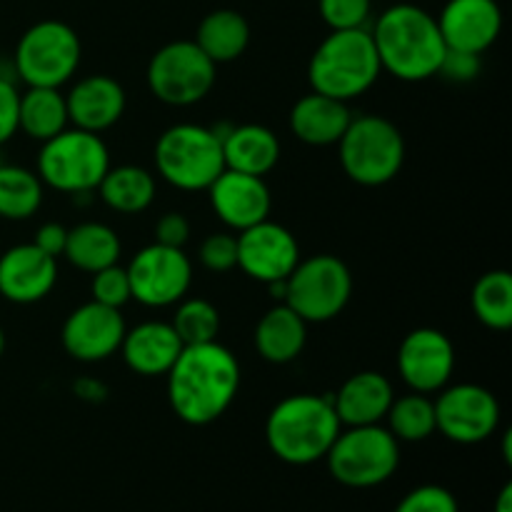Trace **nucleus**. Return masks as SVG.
Returning <instances> with one entry per match:
<instances>
[{
  "instance_id": "obj_38",
  "label": "nucleus",
  "mask_w": 512,
  "mask_h": 512,
  "mask_svg": "<svg viewBox=\"0 0 512 512\" xmlns=\"http://www.w3.org/2000/svg\"><path fill=\"white\" fill-rule=\"evenodd\" d=\"M18 105V88L13 85V80L0 75V145L8 143L18 133Z\"/></svg>"
},
{
  "instance_id": "obj_3",
  "label": "nucleus",
  "mask_w": 512,
  "mask_h": 512,
  "mask_svg": "<svg viewBox=\"0 0 512 512\" xmlns=\"http://www.w3.org/2000/svg\"><path fill=\"white\" fill-rule=\"evenodd\" d=\"M343 430L333 408V395L298 393L280 400L265 420L270 453L288 465H313L325 460Z\"/></svg>"
},
{
  "instance_id": "obj_18",
  "label": "nucleus",
  "mask_w": 512,
  "mask_h": 512,
  "mask_svg": "<svg viewBox=\"0 0 512 512\" xmlns=\"http://www.w3.org/2000/svg\"><path fill=\"white\" fill-rule=\"evenodd\" d=\"M215 215L235 233L270 218L273 195L265 178L225 168L208 188Z\"/></svg>"
},
{
  "instance_id": "obj_32",
  "label": "nucleus",
  "mask_w": 512,
  "mask_h": 512,
  "mask_svg": "<svg viewBox=\"0 0 512 512\" xmlns=\"http://www.w3.org/2000/svg\"><path fill=\"white\" fill-rule=\"evenodd\" d=\"M385 428L393 433L398 443H423L435 433V405L428 395L413 393L403 398H393Z\"/></svg>"
},
{
  "instance_id": "obj_28",
  "label": "nucleus",
  "mask_w": 512,
  "mask_h": 512,
  "mask_svg": "<svg viewBox=\"0 0 512 512\" xmlns=\"http://www.w3.org/2000/svg\"><path fill=\"white\" fill-rule=\"evenodd\" d=\"M123 245L118 233L105 223H80L68 230V243H65V258L83 273H98L108 265L118 263Z\"/></svg>"
},
{
  "instance_id": "obj_6",
  "label": "nucleus",
  "mask_w": 512,
  "mask_h": 512,
  "mask_svg": "<svg viewBox=\"0 0 512 512\" xmlns=\"http://www.w3.org/2000/svg\"><path fill=\"white\" fill-rule=\"evenodd\" d=\"M343 173L363 188H380L400 173L405 163V138L393 120L360 115L350 120L338 140Z\"/></svg>"
},
{
  "instance_id": "obj_43",
  "label": "nucleus",
  "mask_w": 512,
  "mask_h": 512,
  "mask_svg": "<svg viewBox=\"0 0 512 512\" xmlns=\"http://www.w3.org/2000/svg\"><path fill=\"white\" fill-rule=\"evenodd\" d=\"M493 512H512V483H505L503 490L495 498Z\"/></svg>"
},
{
  "instance_id": "obj_22",
  "label": "nucleus",
  "mask_w": 512,
  "mask_h": 512,
  "mask_svg": "<svg viewBox=\"0 0 512 512\" xmlns=\"http://www.w3.org/2000/svg\"><path fill=\"white\" fill-rule=\"evenodd\" d=\"M183 348L185 345L180 343L173 325L163 320H148V323L135 325L133 330H125L123 343H120L125 365L143 378L168 375Z\"/></svg>"
},
{
  "instance_id": "obj_11",
  "label": "nucleus",
  "mask_w": 512,
  "mask_h": 512,
  "mask_svg": "<svg viewBox=\"0 0 512 512\" xmlns=\"http://www.w3.org/2000/svg\"><path fill=\"white\" fill-rule=\"evenodd\" d=\"M215 68L195 40H173L150 58L148 85L160 103L188 108L213 90Z\"/></svg>"
},
{
  "instance_id": "obj_7",
  "label": "nucleus",
  "mask_w": 512,
  "mask_h": 512,
  "mask_svg": "<svg viewBox=\"0 0 512 512\" xmlns=\"http://www.w3.org/2000/svg\"><path fill=\"white\" fill-rule=\"evenodd\" d=\"M330 475L353 490L388 483L400 465V443L383 425H355L340 430L325 455Z\"/></svg>"
},
{
  "instance_id": "obj_9",
  "label": "nucleus",
  "mask_w": 512,
  "mask_h": 512,
  "mask_svg": "<svg viewBox=\"0 0 512 512\" xmlns=\"http://www.w3.org/2000/svg\"><path fill=\"white\" fill-rule=\"evenodd\" d=\"M80 55V38L68 23L40 20L20 35L13 68L28 88H60L75 75Z\"/></svg>"
},
{
  "instance_id": "obj_26",
  "label": "nucleus",
  "mask_w": 512,
  "mask_h": 512,
  "mask_svg": "<svg viewBox=\"0 0 512 512\" xmlns=\"http://www.w3.org/2000/svg\"><path fill=\"white\" fill-rule=\"evenodd\" d=\"M195 45H198L215 65L233 63V60H238L250 45L248 20H245V15H240L238 10H213V13H208L200 20Z\"/></svg>"
},
{
  "instance_id": "obj_44",
  "label": "nucleus",
  "mask_w": 512,
  "mask_h": 512,
  "mask_svg": "<svg viewBox=\"0 0 512 512\" xmlns=\"http://www.w3.org/2000/svg\"><path fill=\"white\" fill-rule=\"evenodd\" d=\"M3 350H5V333L3 328H0V358H3Z\"/></svg>"
},
{
  "instance_id": "obj_35",
  "label": "nucleus",
  "mask_w": 512,
  "mask_h": 512,
  "mask_svg": "<svg viewBox=\"0 0 512 512\" xmlns=\"http://www.w3.org/2000/svg\"><path fill=\"white\" fill-rule=\"evenodd\" d=\"M393 512H460L458 498L443 485H420L410 490Z\"/></svg>"
},
{
  "instance_id": "obj_13",
  "label": "nucleus",
  "mask_w": 512,
  "mask_h": 512,
  "mask_svg": "<svg viewBox=\"0 0 512 512\" xmlns=\"http://www.w3.org/2000/svg\"><path fill=\"white\" fill-rule=\"evenodd\" d=\"M435 405V433L458 445H478L500 425V403L488 388L473 383L445 385Z\"/></svg>"
},
{
  "instance_id": "obj_1",
  "label": "nucleus",
  "mask_w": 512,
  "mask_h": 512,
  "mask_svg": "<svg viewBox=\"0 0 512 512\" xmlns=\"http://www.w3.org/2000/svg\"><path fill=\"white\" fill-rule=\"evenodd\" d=\"M240 388V363L218 340L185 345L168 370V400L183 423L203 428L233 405Z\"/></svg>"
},
{
  "instance_id": "obj_17",
  "label": "nucleus",
  "mask_w": 512,
  "mask_h": 512,
  "mask_svg": "<svg viewBox=\"0 0 512 512\" xmlns=\"http://www.w3.org/2000/svg\"><path fill=\"white\" fill-rule=\"evenodd\" d=\"M438 28L448 50L483 55L493 48L503 30V10L498 0H448Z\"/></svg>"
},
{
  "instance_id": "obj_4",
  "label": "nucleus",
  "mask_w": 512,
  "mask_h": 512,
  "mask_svg": "<svg viewBox=\"0 0 512 512\" xmlns=\"http://www.w3.org/2000/svg\"><path fill=\"white\" fill-rule=\"evenodd\" d=\"M380 73L383 68L368 28L330 30L308 65V80L315 93L343 103L368 93Z\"/></svg>"
},
{
  "instance_id": "obj_24",
  "label": "nucleus",
  "mask_w": 512,
  "mask_h": 512,
  "mask_svg": "<svg viewBox=\"0 0 512 512\" xmlns=\"http://www.w3.org/2000/svg\"><path fill=\"white\" fill-rule=\"evenodd\" d=\"M223 143V160L228 170L258 175L265 178L280 160V140L265 125H235L228 133L220 135Z\"/></svg>"
},
{
  "instance_id": "obj_29",
  "label": "nucleus",
  "mask_w": 512,
  "mask_h": 512,
  "mask_svg": "<svg viewBox=\"0 0 512 512\" xmlns=\"http://www.w3.org/2000/svg\"><path fill=\"white\" fill-rule=\"evenodd\" d=\"M68 103L60 88H28L20 93L18 130L28 138L50 140L68 128Z\"/></svg>"
},
{
  "instance_id": "obj_15",
  "label": "nucleus",
  "mask_w": 512,
  "mask_h": 512,
  "mask_svg": "<svg viewBox=\"0 0 512 512\" xmlns=\"http://www.w3.org/2000/svg\"><path fill=\"white\" fill-rule=\"evenodd\" d=\"M455 370V348L435 328H415L398 348V373L413 393L433 395L450 383Z\"/></svg>"
},
{
  "instance_id": "obj_34",
  "label": "nucleus",
  "mask_w": 512,
  "mask_h": 512,
  "mask_svg": "<svg viewBox=\"0 0 512 512\" xmlns=\"http://www.w3.org/2000/svg\"><path fill=\"white\" fill-rule=\"evenodd\" d=\"M90 293H93L95 303L120 310L130 300L128 270L120 268V265L115 263V265H108V268L98 270V273H93Z\"/></svg>"
},
{
  "instance_id": "obj_10",
  "label": "nucleus",
  "mask_w": 512,
  "mask_h": 512,
  "mask_svg": "<svg viewBox=\"0 0 512 512\" xmlns=\"http://www.w3.org/2000/svg\"><path fill=\"white\" fill-rule=\"evenodd\" d=\"M353 295V275L340 258L328 253L300 260L288 275L285 305L295 310L305 323H328L338 318Z\"/></svg>"
},
{
  "instance_id": "obj_12",
  "label": "nucleus",
  "mask_w": 512,
  "mask_h": 512,
  "mask_svg": "<svg viewBox=\"0 0 512 512\" xmlns=\"http://www.w3.org/2000/svg\"><path fill=\"white\" fill-rule=\"evenodd\" d=\"M130 298L148 308H168L188 295L193 265L183 248L150 243L133 255L128 268Z\"/></svg>"
},
{
  "instance_id": "obj_27",
  "label": "nucleus",
  "mask_w": 512,
  "mask_h": 512,
  "mask_svg": "<svg viewBox=\"0 0 512 512\" xmlns=\"http://www.w3.org/2000/svg\"><path fill=\"white\" fill-rule=\"evenodd\" d=\"M95 190L110 210L120 215H135L150 208L158 185L150 170L140 165H118V168H108Z\"/></svg>"
},
{
  "instance_id": "obj_5",
  "label": "nucleus",
  "mask_w": 512,
  "mask_h": 512,
  "mask_svg": "<svg viewBox=\"0 0 512 512\" xmlns=\"http://www.w3.org/2000/svg\"><path fill=\"white\" fill-rule=\"evenodd\" d=\"M155 170L178 190H208L225 170L218 130L195 123H178L163 130L155 143Z\"/></svg>"
},
{
  "instance_id": "obj_33",
  "label": "nucleus",
  "mask_w": 512,
  "mask_h": 512,
  "mask_svg": "<svg viewBox=\"0 0 512 512\" xmlns=\"http://www.w3.org/2000/svg\"><path fill=\"white\" fill-rule=\"evenodd\" d=\"M175 310L173 330L178 333L183 345H203L218 340L220 333V313L210 300L205 298H183Z\"/></svg>"
},
{
  "instance_id": "obj_40",
  "label": "nucleus",
  "mask_w": 512,
  "mask_h": 512,
  "mask_svg": "<svg viewBox=\"0 0 512 512\" xmlns=\"http://www.w3.org/2000/svg\"><path fill=\"white\" fill-rule=\"evenodd\" d=\"M440 73L450 80H458V83L473 80L475 75L480 73V55L460 53V50H448L443 58V65H440Z\"/></svg>"
},
{
  "instance_id": "obj_41",
  "label": "nucleus",
  "mask_w": 512,
  "mask_h": 512,
  "mask_svg": "<svg viewBox=\"0 0 512 512\" xmlns=\"http://www.w3.org/2000/svg\"><path fill=\"white\" fill-rule=\"evenodd\" d=\"M65 243H68V228H63L60 223L40 225L33 240V245H38L45 255H50L55 260L65 253Z\"/></svg>"
},
{
  "instance_id": "obj_25",
  "label": "nucleus",
  "mask_w": 512,
  "mask_h": 512,
  "mask_svg": "<svg viewBox=\"0 0 512 512\" xmlns=\"http://www.w3.org/2000/svg\"><path fill=\"white\" fill-rule=\"evenodd\" d=\"M308 343V323L290 305H273L255 328V348L265 363L288 365Z\"/></svg>"
},
{
  "instance_id": "obj_31",
  "label": "nucleus",
  "mask_w": 512,
  "mask_h": 512,
  "mask_svg": "<svg viewBox=\"0 0 512 512\" xmlns=\"http://www.w3.org/2000/svg\"><path fill=\"white\" fill-rule=\"evenodd\" d=\"M475 318L490 330H508L512 325V275L508 270H490L473 285Z\"/></svg>"
},
{
  "instance_id": "obj_30",
  "label": "nucleus",
  "mask_w": 512,
  "mask_h": 512,
  "mask_svg": "<svg viewBox=\"0 0 512 512\" xmlns=\"http://www.w3.org/2000/svg\"><path fill=\"white\" fill-rule=\"evenodd\" d=\"M43 205V180L20 165L0 163V218L28 220Z\"/></svg>"
},
{
  "instance_id": "obj_8",
  "label": "nucleus",
  "mask_w": 512,
  "mask_h": 512,
  "mask_svg": "<svg viewBox=\"0 0 512 512\" xmlns=\"http://www.w3.org/2000/svg\"><path fill=\"white\" fill-rule=\"evenodd\" d=\"M108 168V145L90 130L65 128L63 133L45 140L38 153V178L58 193H93Z\"/></svg>"
},
{
  "instance_id": "obj_20",
  "label": "nucleus",
  "mask_w": 512,
  "mask_h": 512,
  "mask_svg": "<svg viewBox=\"0 0 512 512\" xmlns=\"http://www.w3.org/2000/svg\"><path fill=\"white\" fill-rule=\"evenodd\" d=\"M65 103H68V120L73 128L100 135L123 118L125 90L110 75H88L70 88Z\"/></svg>"
},
{
  "instance_id": "obj_19",
  "label": "nucleus",
  "mask_w": 512,
  "mask_h": 512,
  "mask_svg": "<svg viewBox=\"0 0 512 512\" xmlns=\"http://www.w3.org/2000/svg\"><path fill=\"white\" fill-rule=\"evenodd\" d=\"M58 283V260L38 245H13L0 255V295L10 303L30 305L48 298Z\"/></svg>"
},
{
  "instance_id": "obj_39",
  "label": "nucleus",
  "mask_w": 512,
  "mask_h": 512,
  "mask_svg": "<svg viewBox=\"0 0 512 512\" xmlns=\"http://www.w3.org/2000/svg\"><path fill=\"white\" fill-rule=\"evenodd\" d=\"M190 238V223L183 213H165L155 223V243L183 248Z\"/></svg>"
},
{
  "instance_id": "obj_16",
  "label": "nucleus",
  "mask_w": 512,
  "mask_h": 512,
  "mask_svg": "<svg viewBox=\"0 0 512 512\" xmlns=\"http://www.w3.org/2000/svg\"><path fill=\"white\" fill-rule=\"evenodd\" d=\"M125 330L128 328L118 308L90 300L65 318L60 340L70 358L80 363H100L120 350Z\"/></svg>"
},
{
  "instance_id": "obj_2",
  "label": "nucleus",
  "mask_w": 512,
  "mask_h": 512,
  "mask_svg": "<svg viewBox=\"0 0 512 512\" xmlns=\"http://www.w3.org/2000/svg\"><path fill=\"white\" fill-rule=\"evenodd\" d=\"M370 35L378 50L380 68L405 83H420L438 75L448 53L438 20L428 10L410 3L385 10L375 20Z\"/></svg>"
},
{
  "instance_id": "obj_37",
  "label": "nucleus",
  "mask_w": 512,
  "mask_h": 512,
  "mask_svg": "<svg viewBox=\"0 0 512 512\" xmlns=\"http://www.w3.org/2000/svg\"><path fill=\"white\" fill-rule=\"evenodd\" d=\"M198 258L210 273H228L238 268V240L230 233H213L200 243Z\"/></svg>"
},
{
  "instance_id": "obj_23",
  "label": "nucleus",
  "mask_w": 512,
  "mask_h": 512,
  "mask_svg": "<svg viewBox=\"0 0 512 512\" xmlns=\"http://www.w3.org/2000/svg\"><path fill=\"white\" fill-rule=\"evenodd\" d=\"M348 103L328 98V95L310 93L303 95L290 110V130L295 138L305 145L325 148V145H338L345 128L350 125Z\"/></svg>"
},
{
  "instance_id": "obj_42",
  "label": "nucleus",
  "mask_w": 512,
  "mask_h": 512,
  "mask_svg": "<svg viewBox=\"0 0 512 512\" xmlns=\"http://www.w3.org/2000/svg\"><path fill=\"white\" fill-rule=\"evenodd\" d=\"M75 393H78L83 400H103L105 398V388L98 383V380H78V383H75Z\"/></svg>"
},
{
  "instance_id": "obj_45",
  "label": "nucleus",
  "mask_w": 512,
  "mask_h": 512,
  "mask_svg": "<svg viewBox=\"0 0 512 512\" xmlns=\"http://www.w3.org/2000/svg\"><path fill=\"white\" fill-rule=\"evenodd\" d=\"M0 73H3V60H0Z\"/></svg>"
},
{
  "instance_id": "obj_36",
  "label": "nucleus",
  "mask_w": 512,
  "mask_h": 512,
  "mask_svg": "<svg viewBox=\"0 0 512 512\" xmlns=\"http://www.w3.org/2000/svg\"><path fill=\"white\" fill-rule=\"evenodd\" d=\"M320 15L330 30L365 28L370 18V0H320Z\"/></svg>"
},
{
  "instance_id": "obj_14",
  "label": "nucleus",
  "mask_w": 512,
  "mask_h": 512,
  "mask_svg": "<svg viewBox=\"0 0 512 512\" xmlns=\"http://www.w3.org/2000/svg\"><path fill=\"white\" fill-rule=\"evenodd\" d=\"M238 240V268L258 283L288 280L300 263V245L285 225L263 220L235 235Z\"/></svg>"
},
{
  "instance_id": "obj_21",
  "label": "nucleus",
  "mask_w": 512,
  "mask_h": 512,
  "mask_svg": "<svg viewBox=\"0 0 512 512\" xmlns=\"http://www.w3.org/2000/svg\"><path fill=\"white\" fill-rule=\"evenodd\" d=\"M395 398L393 383L378 370L355 373L340 385L333 395V408L343 428L355 425H378L388 415L390 403Z\"/></svg>"
}]
</instances>
